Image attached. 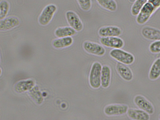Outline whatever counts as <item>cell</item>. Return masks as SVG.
<instances>
[{
	"label": "cell",
	"instance_id": "cell-1",
	"mask_svg": "<svg viewBox=\"0 0 160 120\" xmlns=\"http://www.w3.org/2000/svg\"><path fill=\"white\" fill-rule=\"evenodd\" d=\"M102 66L98 62H94L92 66L89 77L91 87L94 89H98L101 85V73Z\"/></svg>",
	"mask_w": 160,
	"mask_h": 120
},
{
	"label": "cell",
	"instance_id": "cell-2",
	"mask_svg": "<svg viewBox=\"0 0 160 120\" xmlns=\"http://www.w3.org/2000/svg\"><path fill=\"white\" fill-rule=\"evenodd\" d=\"M109 55L111 57L119 62L126 65L132 64L135 61L134 57L132 54L120 48L111 50Z\"/></svg>",
	"mask_w": 160,
	"mask_h": 120
},
{
	"label": "cell",
	"instance_id": "cell-3",
	"mask_svg": "<svg viewBox=\"0 0 160 120\" xmlns=\"http://www.w3.org/2000/svg\"><path fill=\"white\" fill-rule=\"evenodd\" d=\"M57 10V7L54 4H49L46 5L38 17V20L39 24L42 26L48 25L52 19Z\"/></svg>",
	"mask_w": 160,
	"mask_h": 120
},
{
	"label": "cell",
	"instance_id": "cell-4",
	"mask_svg": "<svg viewBox=\"0 0 160 120\" xmlns=\"http://www.w3.org/2000/svg\"><path fill=\"white\" fill-rule=\"evenodd\" d=\"M156 10L152 4L147 2L136 16L137 23L140 25L145 24Z\"/></svg>",
	"mask_w": 160,
	"mask_h": 120
},
{
	"label": "cell",
	"instance_id": "cell-5",
	"mask_svg": "<svg viewBox=\"0 0 160 120\" xmlns=\"http://www.w3.org/2000/svg\"><path fill=\"white\" fill-rule=\"evenodd\" d=\"M135 105L149 115L153 114L154 112V108L152 104L145 97L141 95H137L135 96L133 99Z\"/></svg>",
	"mask_w": 160,
	"mask_h": 120
},
{
	"label": "cell",
	"instance_id": "cell-6",
	"mask_svg": "<svg viewBox=\"0 0 160 120\" xmlns=\"http://www.w3.org/2000/svg\"><path fill=\"white\" fill-rule=\"evenodd\" d=\"M67 22L70 27L77 32H80L83 29V25L78 15L74 12L69 10L65 13Z\"/></svg>",
	"mask_w": 160,
	"mask_h": 120
},
{
	"label": "cell",
	"instance_id": "cell-7",
	"mask_svg": "<svg viewBox=\"0 0 160 120\" xmlns=\"http://www.w3.org/2000/svg\"><path fill=\"white\" fill-rule=\"evenodd\" d=\"M83 47L87 53L97 56H102L106 52L105 49L102 45L91 41H85L83 43Z\"/></svg>",
	"mask_w": 160,
	"mask_h": 120
},
{
	"label": "cell",
	"instance_id": "cell-8",
	"mask_svg": "<svg viewBox=\"0 0 160 120\" xmlns=\"http://www.w3.org/2000/svg\"><path fill=\"white\" fill-rule=\"evenodd\" d=\"M128 107L123 104H112L106 106L104 109L106 115L108 116L121 115L127 113Z\"/></svg>",
	"mask_w": 160,
	"mask_h": 120
},
{
	"label": "cell",
	"instance_id": "cell-9",
	"mask_svg": "<svg viewBox=\"0 0 160 120\" xmlns=\"http://www.w3.org/2000/svg\"><path fill=\"white\" fill-rule=\"evenodd\" d=\"M100 42L106 47L114 49L121 48L124 44L123 40L118 37H101Z\"/></svg>",
	"mask_w": 160,
	"mask_h": 120
},
{
	"label": "cell",
	"instance_id": "cell-10",
	"mask_svg": "<svg viewBox=\"0 0 160 120\" xmlns=\"http://www.w3.org/2000/svg\"><path fill=\"white\" fill-rule=\"evenodd\" d=\"M141 33L145 39L153 41L160 40V30L149 26L143 27Z\"/></svg>",
	"mask_w": 160,
	"mask_h": 120
},
{
	"label": "cell",
	"instance_id": "cell-11",
	"mask_svg": "<svg viewBox=\"0 0 160 120\" xmlns=\"http://www.w3.org/2000/svg\"><path fill=\"white\" fill-rule=\"evenodd\" d=\"M20 23L18 18L14 16L5 18L0 21V30L5 31L11 30L18 26Z\"/></svg>",
	"mask_w": 160,
	"mask_h": 120
},
{
	"label": "cell",
	"instance_id": "cell-12",
	"mask_svg": "<svg viewBox=\"0 0 160 120\" xmlns=\"http://www.w3.org/2000/svg\"><path fill=\"white\" fill-rule=\"evenodd\" d=\"M122 33L121 29L115 26L102 27L98 31V34L101 37H118Z\"/></svg>",
	"mask_w": 160,
	"mask_h": 120
},
{
	"label": "cell",
	"instance_id": "cell-13",
	"mask_svg": "<svg viewBox=\"0 0 160 120\" xmlns=\"http://www.w3.org/2000/svg\"><path fill=\"white\" fill-rule=\"evenodd\" d=\"M116 69L118 74L124 80L130 81L133 79V73L126 65L118 62L116 64Z\"/></svg>",
	"mask_w": 160,
	"mask_h": 120
},
{
	"label": "cell",
	"instance_id": "cell-14",
	"mask_svg": "<svg viewBox=\"0 0 160 120\" xmlns=\"http://www.w3.org/2000/svg\"><path fill=\"white\" fill-rule=\"evenodd\" d=\"M127 114L130 119L134 120H148L150 118V115L140 109L128 108Z\"/></svg>",
	"mask_w": 160,
	"mask_h": 120
},
{
	"label": "cell",
	"instance_id": "cell-15",
	"mask_svg": "<svg viewBox=\"0 0 160 120\" xmlns=\"http://www.w3.org/2000/svg\"><path fill=\"white\" fill-rule=\"evenodd\" d=\"M73 42V39L71 37L58 38L52 41V45L55 48L61 49L70 46Z\"/></svg>",
	"mask_w": 160,
	"mask_h": 120
},
{
	"label": "cell",
	"instance_id": "cell-16",
	"mask_svg": "<svg viewBox=\"0 0 160 120\" xmlns=\"http://www.w3.org/2000/svg\"><path fill=\"white\" fill-rule=\"evenodd\" d=\"M160 77V57L157 58L152 63L148 73L149 78L151 80H156Z\"/></svg>",
	"mask_w": 160,
	"mask_h": 120
},
{
	"label": "cell",
	"instance_id": "cell-17",
	"mask_svg": "<svg viewBox=\"0 0 160 120\" xmlns=\"http://www.w3.org/2000/svg\"><path fill=\"white\" fill-rule=\"evenodd\" d=\"M76 33V31L69 26L58 27L54 31L55 35L58 38L72 37Z\"/></svg>",
	"mask_w": 160,
	"mask_h": 120
},
{
	"label": "cell",
	"instance_id": "cell-18",
	"mask_svg": "<svg viewBox=\"0 0 160 120\" xmlns=\"http://www.w3.org/2000/svg\"><path fill=\"white\" fill-rule=\"evenodd\" d=\"M111 78V71L110 67L104 65L102 67L101 73V85L104 88H107L109 85Z\"/></svg>",
	"mask_w": 160,
	"mask_h": 120
},
{
	"label": "cell",
	"instance_id": "cell-19",
	"mask_svg": "<svg viewBox=\"0 0 160 120\" xmlns=\"http://www.w3.org/2000/svg\"><path fill=\"white\" fill-rule=\"evenodd\" d=\"M96 0L100 6L108 11L114 12L117 9V4L114 0Z\"/></svg>",
	"mask_w": 160,
	"mask_h": 120
},
{
	"label": "cell",
	"instance_id": "cell-20",
	"mask_svg": "<svg viewBox=\"0 0 160 120\" xmlns=\"http://www.w3.org/2000/svg\"><path fill=\"white\" fill-rule=\"evenodd\" d=\"M148 2V0H135L133 2L131 9L132 15L137 16L144 5Z\"/></svg>",
	"mask_w": 160,
	"mask_h": 120
},
{
	"label": "cell",
	"instance_id": "cell-21",
	"mask_svg": "<svg viewBox=\"0 0 160 120\" xmlns=\"http://www.w3.org/2000/svg\"><path fill=\"white\" fill-rule=\"evenodd\" d=\"M10 8V4L6 0H2L0 2V20L6 18Z\"/></svg>",
	"mask_w": 160,
	"mask_h": 120
},
{
	"label": "cell",
	"instance_id": "cell-22",
	"mask_svg": "<svg viewBox=\"0 0 160 120\" xmlns=\"http://www.w3.org/2000/svg\"><path fill=\"white\" fill-rule=\"evenodd\" d=\"M81 8L83 11H88L91 8L92 5L91 0H77Z\"/></svg>",
	"mask_w": 160,
	"mask_h": 120
},
{
	"label": "cell",
	"instance_id": "cell-23",
	"mask_svg": "<svg viewBox=\"0 0 160 120\" xmlns=\"http://www.w3.org/2000/svg\"><path fill=\"white\" fill-rule=\"evenodd\" d=\"M149 51L153 54L160 53V40L153 41L149 46Z\"/></svg>",
	"mask_w": 160,
	"mask_h": 120
},
{
	"label": "cell",
	"instance_id": "cell-24",
	"mask_svg": "<svg viewBox=\"0 0 160 120\" xmlns=\"http://www.w3.org/2000/svg\"><path fill=\"white\" fill-rule=\"evenodd\" d=\"M148 2L152 4L157 10L160 8V0H148Z\"/></svg>",
	"mask_w": 160,
	"mask_h": 120
},
{
	"label": "cell",
	"instance_id": "cell-25",
	"mask_svg": "<svg viewBox=\"0 0 160 120\" xmlns=\"http://www.w3.org/2000/svg\"><path fill=\"white\" fill-rule=\"evenodd\" d=\"M158 118L159 120H160V114Z\"/></svg>",
	"mask_w": 160,
	"mask_h": 120
}]
</instances>
